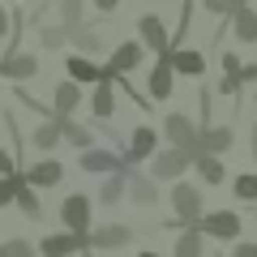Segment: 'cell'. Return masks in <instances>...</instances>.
<instances>
[{
	"instance_id": "cell-1",
	"label": "cell",
	"mask_w": 257,
	"mask_h": 257,
	"mask_svg": "<svg viewBox=\"0 0 257 257\" xmlns=\"http://www.w3.org/2000/svg\"><path fill=\"white\" fill-rule=\"evenodd\" d=\"M167 138H172L176 142V150H184V155H197V133H193V124H189V120H184V116H167Z\"/></svg>"
},
{
	"instance_id": "cell-2",
	"label": "cell",
	"mask_w": 257,
	"mask_h": 257,
	"mask_svg": "<svg viewBox=\"0 0 257 257\" xmlns=\"http://www.w3.org/2000/svg\"><path fill=\"white\" fill-rule=\"evenodd\" d=\"M172 202H176V214H180L184 223H197V214H202V193L193 189V184H176Z\"/></svg>"
},
{
	"instance_id": "cell-3",
	"label": "cell",
	"mask_w": 257,
	"mask_h": 257,
	"mask_svg": "<svg viewBox=\"0 0 257 257\" xmlns=\"http://www.w3.org/2000/svg\"><path fill=\"white\" fill-rule=\"evenodd\" d=\"M60 219L77 231V240H86L82 231H86V223H90V202H86V197H69V202H64V210H60Z\"/></svg>"
},
{
	"instance_id": "cell-4",
	"label": "cell",
	"mask_w": 257,
	"mask_h": 257,
	"mask_svg": "<svg viewBox=\"0 0 257 257\" xmlns=\"http://www.w3.org/2000/svg\"><path fill=\"white\" fill-rule=\"evenodd\" d=\"M231 146V128H206L202 138H197V159H210V155H219V150H227Z\"/></svg>"
},
{
	"instance_id": "cell-5",
	"label": "cell",
	"mask_w": 257,
	"mask_h": 257,
	"mask_svg": "<svg viewBox=\"0 0 257 257\" xmlns=\"http://www.w3.org/2000/svg\"><path fill=\"white\" fill-rule=\"evenodd\" d=\"M167 60H172V73H189V77H197V73L206 69L202 52H172Z\"/></svg>"
},
{
	"instance_id": "cell-6",
	"label": "cell",
	"mask_w": 257,
	"mask_h": 257,
	"mask_svg": "<svg viewBox=\"0 0 257 257\" xmlns=\"http://www.w3.org/2000/svg\"><path fill=\"white\" fill-rule=\"evenodd\" d=\"M184 163H189V155H184V150H167V155L155 159V176H159V180H163V176H180Z\"/></svg>"
},
{
	"instance_id": "cell-7",
	"label": "cell",
	"mask_w": 257,
	"mask_h": 257,
	"mask_svg": "<svg viewBox=\"0 0 257 257\" xmlns=\"http://www.w3.org/2000/svg\"><path fill=\"white\" fill-rule=\"evenodd\" d=\"M202 227L210 231V236H227V240H236L240 219H236V214H210V219H202Z\"/></svg>"
},
{
	"instance_id": "cell-8",
	"label": "cell",
	"mask_w": 257,
	"mask_h": 257,
	"mask_svg": "<svg viewBox=\"0 0 257 257\" xmlns=\"http://www.w3.org/2000/svg\"><path fill=\"white\" fill-rule=\"evenodd\" d=\"M150 94H155V99H167V94H172V60H159V69L155 73H150Z\"/></svg>"
},
{
	"instance_id": "cell-9",
	"label": "cell",
	"mask_w": 257,
	"mask_h": 257,
	"mask_svg": "<svg viewBox=\"0 0 257 257\" xmlns=\"http://www.w3.org/2000/svg\"><path fill=\"white\" fill-rule=\"evenodd\" d=\"M0 73H9V77H35L39 73V60H35V56H9V60L0 64Z\"/></svg>"
},
{
	"instance_id": "cell-10",
	"label": "cell",
	"mask_w": 257,
	"mask_h": 257,
	"mask_svg": "<svg viewBox=\"0 0 257 257\" xmlns=\"http://www.w3.org/2000/svg\"><path fill=\"white\" fill-rule=\"evenodd\" d=\"M82 167H86V172H116L120 159L107 155V150H86V155H82Z\"/></svg>"
},
{
	"instance_id": "cell-11",
	"label": "cell",
	"mask_w": 257,
	"mask_h": 257,
	"mask_svg": "<svg viewBox=\"0 0 257 257\" xmlns=\"http://www.w3.org/2000/svg\"><path fill=\"white\" fill-rule=\"evenodd\" d=\"M150 150H155V133H150V128H138V133H133V142H128V163H138V159H146Z\"/></svg>"
},
{
	"instance_id": "cell-12",
	"label": "cell",
	"mask_w": 257,
	"mask_h": 257,
	"mask_svg": "<svg viewBox=\"0 0 257 257\" xmlns=\"http://www.w3.org/2000/svg\"><path fill=\"white\" fill-rule=\"evenodd\" d=\"M138 60H142V47H138V43L116 47V56H111V73H128V69H133Z\"/></svg>"
},
{
	"instance_id": "cell-13",
	"label": "cell",
	"mask_w": 257,
	"mask_h": 257,
	"mask_svg": "<svg viewBox=\"0 0 257 257\" xmlns=\"http://www.w3.org/2000/svg\"><path fill=\"white\" fill-rule=\"evenodd\" d=\"M69 73H73V82H103V69H94L90 60H86V56H73V60H69Z\"/></svg>"
},
{
	"instance_id": "cell-14",
	"label": "cell",
	"mask_w": 257,
	"mask_h": 257,
	"mask_svg": "<svg viewBox=\"0 0 257 257\" xmlns=\"http://www.w3.org/2000/svg\"><path fill=\"white\" fill-rule=\"evenodd\" d=\"M82 244H90V240H77V236H52V240H43V253H47V257H64V253H73V248H82Z\"/></svg>"
},
{
	"instance_id": "cell-15",
	"label": "cell",
	"mask_w": 257,
	"mask_h": 257,
	"mask_svg": "<svg viewBox=\"0 0 257 257\" xmlns=\"http://www.w3.org/2000/svg\"><path fill=\"white\" fill-rule=\"evenodd\" d=\"M90 244H99V248H116V244H128V227H99L90 236Z\"/></svg>"
},
{
	"instance_id": "cell-16",
	"label": "cell",
	"mask_w": 257,
	"mask_h": 257,
	"mask_svg": "<svg viewBox=\"0 0 257 257\" xmlns=\"http://www.w3.org/2000/svg\"><path fill=\"white\" fill-rule=\"evenodd\" d=\"M13 197H18V206L30 214V219H39V197L26 189V180H22V176H13Z\"/></svg>"
},
{
	"instance_id": "cell-17",
	"label": "cell",
	"mask_w": 257,
	"mask_h": 257,
	"mask_svg": "<svg viewBox=\"0 0 257 257\" xmlns=\"http://www.w3.org/2000/svg\"><path fill=\"white\" fill-rule=\"evenodd\" d=\"M142 35H146V43H150V47H159V52H163L167 30H163V22H159V18H142Z\"/></svg>"
},
{
	"instance_id": "cell-18",
	"label": "cell",
	"mask_w": 257,
	"mask_h": 257,
	"mask_svg": "<svg viewBox=\"0 0 257 257\" xmlns=\"http://www.w3.org/2000/svg\"><path fill=\"white\" fill-rule=\"evenodd\" d=\"M236 35H240V39H257V13L244 9V5L236 9Z\"/></svg>"
},
{
	"instance_id": "cell-19",
	"label": "cell",
	"mask_w": 257,
	"mask_h": 257,
	"mask_svg": "<svg viewBox=\"0 0 257 257\" xmlns=\"http://www.w3.org/2000/svg\"><path fill=\"white\" fill-rule=\"evenodd\" d=\"M56 107H60V116H69V111L77 107V86L73 82H64L60 90H56Z\"/></svg>"
},
{
	"instance_id": "cell-20",
	"label": "cell",
	"mask_w": 257,
	"mask_h": 257,
	"mask_svg": "<svg viewBox=\"0 0 257 257\" xmlns=\"http://www.w3.org/2000/svg\"><path fill=\"white\" fill-rule=\"evenodd\" d=\"M176 257H202V240H197V227L180 236V244H176Z\"/></svg>"
},
{
	"instance_id": "cell-21",
	"label": "cell",
	"mask_w": 257,
	"mask_h": 257,
	"mask_svg": "<svg viewBox=\"0 0 257 257\" xmlns=\"http://www.w3.org/2000/svg\"><path fill=\"white\" fill-rule=\"evenodd\" d=\"M60 172H64L60 163H39L35 172H30V180H35V184H56V180H60Z\"/></svg>"
},
{
	"instance_id": "cell-22",
	"label": "cell",
	"mask_w": 257,
	"mask_h": 257,
	"mask_svg": "<svg viewBox=\"0 0 257 257\" xmlns=\"http://www.w3.org/2000/svg\"><path fill=\"white\" fill-rule=\"evenodd\" d=\"M197 172H202L210 184H219V180H223V167H219V159H206V155H202V159H197Z\"/></svg>"
},
{
	"instance_id": "cell-23",
	"label": "cell",
	"mask_w": 257,
	"mask_h": 257,
	"mask_svg": "<svg viewBox=\"0 0 257 257\" xmlns=\"http://www.w3.org/2000/svg\"><path fill=\"white\" fill-rule=\"evenodd\" d=\"M90 107H94V116H111V90H107V82L94 90V103H90Z\"/></svg>"
},
{
	"instance_id": "cell-24",
	"label": "cell",
	"mask_w": 257,
	"mask_h": 257,
	"mask_svg": "<svg viewBox=\"0 0 257 257\" xmlns=\"http://www.w3.org/2000/svg\"><path fill=\"white\" fill-rule=\"evenodd\" d=\"M56 142H60V128H56V124H43V128H39V133H35V146H56Z\"/></svg>"
},
{
	"instance_id": "cell-25",
	"label": "cell",
	"mask_w": 257,
	"mask_h": 257,
	"mask_svg": "<svg viewBox=\"0 0 257 257\" xmlns=\"http://www.w3.org/2000/svg\"><path fill=\"white\" fill-rule=\"evenodd\" d=\"M0 257H30L26 240H13V244H0Z\"/></svg>"
},
{
	"instance_id": "cell-26",
	"label": "cell",
	"mask_w": 257,
	"mask_h": 257,
	"mask_svg": "<svg viewBox=\"0 0 257 257\" xmlns=\"http://www.w3.org/2000/svg\"><path fill=\"white\" fill-rule=\"evenodd\" d=\"M133 197H138V202H155V184L150 180H133Z\"/></svg>"
},
{
	"instance_id": "cell-27",
	"label": "cell",
	"mask_w": 257,
	"mask_h": 257,
	"mask_svg": "<svg viewBox=\"0 0 257 257\" xmlns=\"http://www.w3.org/2000/svg\"><path fill=\"white\" fill-rule=\"evenodd\" d=\"M236 193H240V197H257V176H240V180H236Z\"/></svg>"
},
{
	"instance_id": "cell-28",
	"label": "cell",
	"mask_w": 257,
	"mask_h": 257,
	"mask_svg": "<svg viewBox=\"0 0 257 257\" xmlns=\"http://www.w3.org/2000/svg\"><path fill=\"white\" fill-rule=\"evenodd\" d=\"M77 47H82V52H99V35L82 30V35H77Z\"/></svg>"
},
{
	"instance_id": "cell-29",
	"label": "cell",
	"mask_w": 257,
	"mask_h": 257,
	"mask_svg": "<svg viewBox=\"0 0 257 257\" xmlns=\"http://www.w3.org/2000/svg\"><path fill=\"white\" fill-rule=\"evenodd\" d=\"M60 39H64V30H56V26L43 30V43H47V47H60Z\"/></svg>"
},
{
	"instance_id": "cell-30",
	"label": "cell",
	"mask_w": 257,
	"mask_h": 257,
	"mask_svg": "<svg viewBox=\"0 0 257 257\" xmlns=\"http://www.w3.org/2000/svg\"><path fill=\"white\" fill-rule=\"evenodd\" d=\"M82 18V5H77V0H69V5H64V22H77Z\"/></svg>"
},
{
	"instance_id": "cell-31",
	"label": "cell",
	"mask_w": 257,
	"mask_h": 257,
	"mask_svg": "<svg viewBox=\"0 0 257 257\" xmlns=\"http://www.w3.org/2000/svg\"><path fill=\"white\" fill-rule=\"evenodd\" d=\"M13 202V180H0V206Z\"/></svg>"
},
{
	"instance_id": "cell-32",
	"label": "cell",
	"mask_w": 257,
	"mask_h": 257,
	"mask_svg": "<svg viewBox=\"0 0 257 257\" xmlns=\"http://www.w3.org/2000/svg\"><path fill=\"white\" fill-rule=\"evenodd\" d=\"M116 197H120V180H111L107 189H103V202H116Z\"/></svg>"
},
{
	"instance_id": "cell-33",
	"label": "cell",
	"mask_w": 257,
	"mask_h": 257,
	"mask_svg": "<svg viewBox=\"0 0 257 257\" xmlns=\"http://www.w3.org/2000/svg\"><path fill=\"white\" fill-rule=\"evenodd\" d=\"M236 257H257V244H240V248H236Z\"/></svg>"
},
{
	"instance_id": "cell-34",
	"label": "cell",
	"mask_w": 257,
	"mask_h": 257,
	"mask_svg": "<svg viewBox=\"0 0 257 257\" xmlns=\"http://www.w3.org/2000/svg\"><path fill=\"white\" fill-rule=\"evenodd\" d=\"M0 172H9V180H13V159L9 155H0Z\"/></svg>"
},
{
	"instance_id": "cell-35",
	"label": "cell",
	"mask_w": 257,
	"mask_h": 257,
	"mask_svg": "<svg viewBox=\"0 0 257 257\" xmlns=\"http://www.w3.org/2000/svg\"><path fill=\"white\" fill-rule=\"evenodd\" d=\"M5 30H9V18H5V9H0V35H5Z\"/></svg>"
},
{
	"instance_id": "cell-36",
	"label": "cell",
	"mask_w": 257,
	"mask_h": 257,
	"mask_svg": "<svg viewBox=\"0 0 257 257\" xmlns=\"http://www.w3.org/2000/svg\"><path fill=\"white\" fill-rule=\"evenodd\" d=\"M142 257H159V253H142Z\"/></svg>"
}]
</instances>
